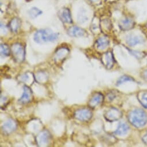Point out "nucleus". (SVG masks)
Instances as JSON below:
<instances>
[{
	"label": "nucleus",
	"instance_id": "1",
	"mask_svg": "<svg viewBox=\"0 0 147 147\" xmlns=\"http://www.w3.org/2000/svg\"><path fill=\"white\" fill-rule=\"evenodd\" d=\"M127 118L130 123L137 128L144 126L147 123L146 114L140 109L130 111L128 114Z\"/></svg>",
	"mask_w": 147,
	"mask_h": 147
},
{
	"label": "nucleus",
	"instance_id": "2",
	"mask_svg": "<svg viewBox=\"0 0 147 147\" xmlns=\"http://www.w3.org/2000/svg\"><path fill=\"white\" fill-rule=\"evenodd\" d=\"M59 34L54 32L50 29H42L36 31L34 36V40L37 43H43L47 42H52L58 38Z\"/></svg>",
	"mask_w": 147,
	"mask_h": 147
},
{
	"label": "nucleus",
	"instance_id": "3",
	"mask_svg": "<svg viewBox=\"0 0 147 147\" xmlns=\"http://www.w3.org/2000/svg\"><path fill=\"white\" fill-rule=\"evenodd\" d=\"M13 58L17 62H22L25 58V49L24 47L19 43H14L11 47Z\"/></svg>",
	"mask_w": 147,
	"mask_h": 147
},
{
	"label": "nucleus",
	"instance_id": "4",
	"mask_svg": "<svg viewBox=\"0 0 147 147\" xmlns=\"http://www.w3.org/2000/svg\"><path fill=\"white\" fill-rule=\"evenodd\" d=\"M92 113L91 110L86 108L80 109L75 112L74 117L76 119L81 121H88L92 117Z\"/></svg>",
	"mask_w": 147,
	"mask_h": 147
},
{
	"label": "nucleus",
	"instance_id": "5",
	"mask_svg": "<svg viewBox=\"0 0 147 147\" xmlns=\"http://www.w3.org/2000/svg\"><path fill=\"white\" fill-rule=\"evenodd\" d=\"M104 116L105 119L108 121H116L121 118L122 113L115 107H111L106 111Z\"/></svg>",
	"mask_w": 147,
	"mask_h": 147
},
{
	"label": "nucleus",
	"instance_id": "6",
	"mask_svg": "<svg viewBox=\"0 0 147 147\" xmlns=\"http://www.w3.org/2000/svg\"><path fill=\"white\" fill-rule=\"evenodd\" d=\"M18 124L13 119H8L2 126V130L5 134H10L13 133L17 128Z\"/></svg>",
	"mask_w": 147,
	"mask_h": 147
},
{
	"label": "nucleus",
	"instance_id": "7",
	"mask_svg": "<svg viewBox=\"0 0 147 147\" xmlns=\"http://www.w3.org/2000/svg\"><path fill=\"white\" fill-rule=\"evenodd\" d=\"M102 62L107 69H111L114 64V58L112 52L107 51L102 57Z\"/></svg>",
	"mask_w": 147,
	"mask_h": 147
},
{
	"label": "nucleus",
	"instance_id": "8",
	"mask_svg": "<svg viewBox=\"0 0 147 147\" xmlns=\"http://www.w3.org/2000/svg\"><path fill=\"white\" fill-rule=\"evenodd\" d=\"M50 139V134L47 130L40 132L36 137V141L39 146H45L47 144Z\"/></svg>",
	"mask_w": 147,
	"mask_h": 147
},
{
	"label": "nucleus",
	"instance_id": "9",
	"mask_svg": "<svg viewBox=\"0 0 147 147\" xmlns=\"http://www.w3.org/2000/svg\"><path fill=\"white\" fill-rule=\"evenodd\" d=\"M104 100V96L100 92L94 94L89 101L88 105L91 108L94 109L102 103Z\"/></svg>",
	"mask_w": 147,
	"mask_h": 147
},
{
	"label": "nucleus",
	"instance_id": "10",
	"mask_svg": "<svg viewBox=\"0 0 147 147\" xmlns=\"http://www.w3.org/2000/svg\"><path fill=\"white\" fill-rule=\"evenodd\" d=\"M126 41L130 46H134L137 45L142 43L144 42V40L141 36L131 34L126 36Z\"/></svg>",
	"mask_w": 147,
	"mask_h": 147
},
{
	"label": "nucleus",
	"instance_id": "11",
	"mask_svg": "<svg viewBox=\"0 0 147 147\" xmlns=\"http://www.w3.org/2000/svg\"><path fill=\"white\" fill-rule=\"evenodd\" d=\"M60 19L64 23L71 24L73 23L71 14L69 9L64 8L60 10L58 15Z\"/></svg>",
	"mask_w": 147,
	"mask_h": 147
},
{
	"label": "nucleus",
	"instance_id": "12",
	"mask_svg": "<svg viewBox=\"0 0 147 147\" xmlns=\"http://www.w3.org/2000/svg\"><path fill=\"white\" fill-rule=\"evenodd\" d=\"M86 31L78 26L71 27L67 31V34L71 37H81L85 35Z\"/></svg>",
	"mask_w": 147,
	"mask_h": 147
},
{
	"label": "nucleus",
	"instance_id": "13",
	"mask_svg": "<svg viewBox=\"0 0 147 147\" xmlns=\"http://www.w3.org/2000/svg\"><path fill=\"white\" fill-rule=\"evenodd\" d=\"M134 26V21L130 18H125L121 20L119 23V28L123 31H128L131 30Z\"/></svg>",
	"mask_w": 147,
	"mask_h": 147
},
{
	"label": "nucleus",
	"instance_id": "14",
	"mask_svg": "<svg viewBox=\"0 0 147 147\" xmlns=\"http://www.w3.org/2000/svg\"><path fill=\"white\" fill-rule=\"evenodd\" d=\"M32 97V91L28 86L24 87V91L23 95L19 99V102L22 103H27L31 100Z\"/></svg>",
	"mask_w": 147,
	"mask_h": 147
},
{
	"label": "nucleus",
	"instance_id": "15",
	"mask_svg": "<svg viewBox=\"0 0 147 147\" xmlns=\"http://www.w3.org/2000/svg\"><path fill=\"white\" fill-rule=\"evenodd\" d=\"M110 44V40L108 38L103 36L99 38L96 42V45L98 49L102 50L105 49Z\"/></svg>",
	"mask_w": 147,
	"mask_h": 147
},
{
	"label": "nucleus",
	"instance_id": "16",
	"mask_svg": "<svg viewBox=\"0 0 147 147\" xmlns=\"http://www.w3.org/2000/svg\"><path fill=\"white\" fill-rule=\"evenodd\" d=\"M129 129L128 125L125 122H121L119 123L116 130L114 131V134L118 136H123L127 133Z\"/></svg>",
	"mask_w": 147,
	"mask_h": 147
},
{
	"label": "nucleus",
	"instance_id": "17",
	"mask_svg": "<svg viewBox=\"0 0 147 147\" xmlns=\"http://www.w3.org/2000/svg\"><path fill=\"white\" fill-rule=\"evenodd\" d=\"M69 53V50L65 47H61L58 49L56 51L55 55V59L56 61H60L63 59L65 57H66L67 53Z\"/></svg>",
	"mask_w": 147,
	"mask_h": 147
},
{
	"label": "nucleus",
	"instance_id": "18",
	"mask_svg": "<svg viewBox=\"0 0 147 147\" xmlns=\"http://www.w3.org/2000/svg\"><path fill=\"white\" fill-rule=\"evenodd\" d=\"M20 20L18 18H14L9 23V28L12 32H16L20 27Z\"/></svg>",
	"mask_w": 147,
	"mask_h": 147
},
{
	"label": "nucleus",
	"instance_id": "19",
	"mask_svg": "<svg viewBox=\"0 0 147 147\" xmlns=\"http://www.w3.org/2000/svg\"><path fill=\"white\" fill-rule=\"evenodd\" d=\"M138 99L141 105L145 109H147V91L140 92L138 95Z\"/></svg>",
	"mask_w": 147,
	"mask_h": 147
},
{
	"label": "nucleus",
	"instance_id": "20",
	"mask_svg": "<svg viewBox=\"0 0 147 147\" xmlns=\"http://www.w3.org/2000/svg\"><path fill=\"white\" fill-rule=\"evenodd\" d=\"M11 50L5 44L1 45V55L4 57H8L10 55Z\"/></svg>",
	"mask_w": 147,
	"mask_h": 147
},
{
	"label": "nucleus",
	"instance_id": "21",
	"mask_svg": "<svg viewBox=\"0 0 147 147\" xmlns=\"http://www.w3.org/2000/svg\"><path fill=\"white\" fill-rule=\"evenodd\" d=\"M42 13V12L40 9L35 7L32 8L29 11V15L30 17L33 19L38 17V16L40 15Z\"/></svg>",
	"mask_w": 147,
	"mask_h": 147
},
{
	"label": "nucleus",
	"instance_id": "22",
	"mask_svg": "<svg viewBox=\"0 0 147 147\" xmlns=\"http://www.w3.org/2000/svg\"><path fill=\"white\" fill-rule=\"evenodd\" d=\"M129 81H133V79L130 76H123L122 77H121L117 81V86H118L119 85H121L122 84H123L125 82H129Z\"/></svg>",
	"mask_w": 147,
	"mask_h": 147
},
{
	"label": "nucleus",
	"instance_id": "23",
	"mask_svg": "<svg viewBox=\"0 0 147 147\" xmlns=\"http://www.w3.org/2000/svg\"><path fill=\"white\" fill-rule=\"evenodd\" d=\"M87 20H88V18H87V16L86 15L84 11H80L78 15V20L79 21V22L84 23L86 21H87Z\"/></svg>",
	"mask_w": 147,
	"mask_h": 147
},
{
	"label": "nucleus",
	"instance_id": "24",
	"mask_svg": "<svg viewBox=\"0 0 147 147\" xmlns=\"http://www.w3.org/2000/svg\"><path fill=\"white\" fill-rule=\"evenodd\" d=\"M144 76L145 78L147 80V70L146 71H145V72L144 73Z\"/></svg>",
	"mask_w": 147,
	"mask_h": 147
},
{
	"label": "nucleus",
	"instance_id": "25",
	"mask_svg": "<svg viewBox=\"0 0 147 147\" xmlns=\"http://www.w3.org/2000/svg\"><path fill=\"white\" fill-rule=\"evenodd\" d=\"M90 1H91L92 2H96V1H99V0H90Z\"/></svg>",
	"mask_w": 147,
	"mask_h": 147
},
{
	"label": "nucleus",
	"instance_id": "26",
	"mask_svg": "<svg viewBox=\"0 0 147 147\" xmlns=\"http://www.w3.org/2000/svg\"><path fill=\"white\" fill-rule=\"evenodd\" d=\"M146 27H147V24H146Z\"/></svg>",
	"mask_w": 147,
	"mask_h": 147
}]
</instances>
